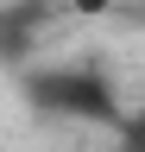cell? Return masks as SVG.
Wrapping results in <instances>:
<instances>
[{
    "mask_svg": "<svg viewBox=\"0 0 145 152\" xmlns=\"http://www.w3.org/2000/svg\"><path fill=\"white\" fill-rule=\"evenodd\" d=\"M38 95H44L50 108H69V114H114L101 76H76V70H63V76H38Z\"/></svg>",
    "mask_w": 145,
    "mask_h": 152,
    "instance_id": "cell-1",
    "label": "cell"
},
{
    "mask_svg": "<svg viewBox=\"0 0 145 152\" xmlns=\"http://www.w3.org/2000/svg\"><path fill=\"white\" fill-rule=\"evenodd\" d=\"M69 7H76V13H107L114 0H69Z\"/></svg>",
    "mask_w": 145,
    "mask_h": 152,
    "instance_id": "cell-2",
    "label": "cell"
}]
</instances>
